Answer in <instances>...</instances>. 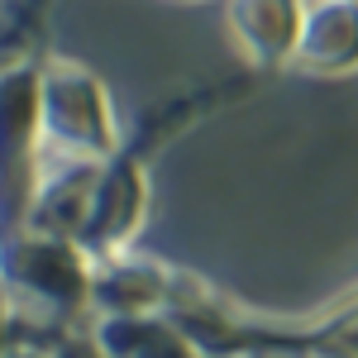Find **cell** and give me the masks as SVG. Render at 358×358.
Here are the masks:
<instances>
[{
    "mask_svg": "<svg viewBox=\"0 0 358 358\" xmlns=\"http://www.w3.org/2000/svg\"><path fill=\"white\" fill-rule=\"evenodd\" d=\"M172 273L158 258H138V253H120L96 263L91 277V310L96 315H148V310H167L172 301Z\"/></svg>",
    "mask_w": 358,
    "mask_h": 358,
    "instance_id": "cell-7",
    "label": "cell"
},
{
    "mask_svg": "<svg viewBox=\"0 0 358 358\" xmlns=\"http://www.w3.org/2000/svg\"><path fill=\"white\" fill-rule=\"evenodd\" d=\"M292 67L306 77H354L358 72V0H306V20Z\"/></svg>",
    "mask_w": 358,
    "mask_h": 358,
    "instance_id": "cell-6",
    "label": "cell"
},
{
    "mask_svg": "<svg viewBox=\"0 0 358 358\" xmlns=\"http://www.w3.org/2000/svg\"><path fill=\"white\" fill-rule=\"evenodd\" d=\"M306 0H224V29L248 67L277 72L292 67L296 38H301Z\"/></svg>",
    "mask_w": 358,
    "mask_h": 358,
    "instance_id": "cell-5",
    "label": "cell"
},
{
    "mask_svg": "<svg viewBox=\"0 0 358 358\" xmlns=\"http://www.w3.org/2000/svg\"><path fill=\"white\" fill-rule=\"evenodd\" d=\"M38 77L43 62L20 57L0 67V244L24 234L34 196L43 187V120H38Z\"/></svg>",
    "mask_w": 358,
    "mask_h": 358,
    "instance_id": "cell-2",
    "label": "cell"
},
{
    "mask_svg": "<svg viewBox=\"0 0 358 358\" xmlns=\"http://www.w3.org/2000/svg\"><path fill=\"white\" fill-rule=\"evenodd\" d=\"M5 358H53V349H38V344H29V339H15Z\"/></svg>",
    "mask_w": 358,
    "mask_h": 358,
    "instance_id": "cell-10",
    "label": "cell"
},
{
    "mask_svg": "<svg viewBox=\"0 0 358 358\" xmlns=\"http://www.w3.org/2000/svg\"><path fill=\"white\" fill-rule=\"evenodd\" d=\"M38 120H43L48 158H62V163H110L124 148L101 77L82 62H72V57H57V53L43 57Z\"/></svg>",
    "mask_w": 358,
    "mask_h": 358,
    "instance_id": "cell-3",
    "label": "cell"
},
{
    "mask_svg": "<svg viewBox=\"0 0 358 358\" xmlns=\"http://www.w3.org/2000/svg\"><path fill=\"white\" fill-rule=\"evenodd\" d=\"M91 277L96 263L77 239H57L24 229L0 244V306L20 330H72L91 315Z\"/></svg>",
    "mask_w": 358,
    "mask_h": 358,
    "instance_id": "cell-1",
    "label": "cell"
},
{
    "mask_svg": "<svg viewBox=\"0 0 358 358\" xmlns=\"http://www.w3.org/2000/svg\"><path fill=\"white\" fill-rule=\"evenodd\" d=\"M15 320H10V310H5V306H0V358H5V349H10V344H15Z\"/></svg>",
    "mask_w": 358,
    "mask_h": 358,
    "instance_id": "cell-11",
    "label": "cell"
},
{
    "mask_svg": "<svg viewBox=\"0 0 358 358\" xmlns=\"http://www.w3.org/2000/svg\"><path fill=\"white\" fill-rule=\"evenodd\" d=\"M91 339L101 358H206L196 349V339L167 310L148 315H96Z\"/></svg>",
    "mask_w": 358,
    "mask_h": 358,
    "instance_id": "cell-9",
    "label": "cell"
},
{
    "mask_svg": "<svg viewBox=\"0 0 358 358\" xmlns=\"http://www.w3.org/2000/svg\"><path fill=\"white\" fill-rule=\"evenodd\" d=\"M148 215V167H143V148L124 143L110 163L101 167V182L91 196L86 224L77 244L91 253V263H106L120 253H134V239Z\"/></svg>",
    "mask_w": 358,
    "mask_h": 358,
    "instance_id": "cell-4",
    "label": "cell"
},
{
    "mask_svg": "<svg viewBox=\"0 0 358 358\" xmlns=\"http://www.w3.org/2000/svg\"><path fill=\"white\" fill-rule=\"evenodd\" d=\"M101 167L106 163H62V158H48L43 187L34 196L29 229L57 234V239H77L86 224V210H91V196H96V182H101Z\"/></svg>",
    "mask_w": 358,
    "mask_h": 358,
    "instance_id": "cell-8",
    "label": "cell"
}]
</instances>
